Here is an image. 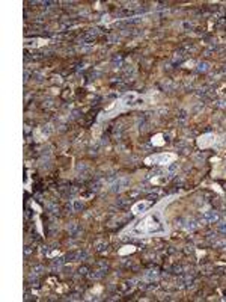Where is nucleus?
Returning <instances> with one entry per match:
<instances>
[{"label":"nucleus","instance_id":"1","mask_svg":"<svg viewBox=\"0 0 226 302\" xmlns=\"http://www.w3.org/2000/svg\"><path fill=\"white\" fill-rule=\"evenodd\" d=\"M130 181H131V180L128 178V177H121V178L118 177V180H116L115 183H112V189H110V190H112V192H121L124 187H127L128 184H130Z\"/></svg>","mask_w":226,"mask_h":302},{"label":"nucleus","instance_id":"2","mask_svg":"<svg viewBox=\"0 0 226 302\" xmlns=\"http://www.w3.org/2000/svg\"><path fill=\"white\" fill-rule=\"evenodd\" d=\"M202 221H205V222H208V224H217V222L220 221V214H219L217 212H214V210L205 212V213L202 214Z\"/></svg>","mask_w":226,"mask_h":302},{"label":"nucleus","instance_id":"3","mask_svg":"<svg viewBox=\"0 0 226 302\" xmlns=\"http://www.w3.org/2000/svg\"><path fill=\"white\" fill-rule=\"evenodd\" d=\"M191 284H193V278H191L190 275H184V276H181V278L178 279V287H180V289L190 287Z\"/></svg>","mask_w":226,"mask_h":302},{"label":"nucleus","instance_id":"4","mask_svg":"<svg viewBox=\"0 0 226 302\" xmlns=\"http://www.w3.org/2000/svg\"><path fill=\"white\" fill-rule=\"evenodd\" d=\"M68 231L71 234V237H78V234L82 233V228H80V225L77 222H72L68 225Z\"/></svg>","mask_w":226,"mask_h":302},{"label":"nucleus","instance_id":"5","mask_svg":"<svg viewBox=\"0 0 226 302\" xmlns=\"http://www.w3.org/2000/svg\"><path fill=\"white\" fill-rule=\"evenodd\" d=\"M44 271H45V267H44L42 264H36V266H33V267H32L30 278H38V276H41V275L44 274Z\"/></svg>","mask_w":226,"mask_h":302},{"label":"nucleus","instance_id":"6","mask_svg":"<svg viewBox=\"0 0 226 302\" xmlns=\"http://www.w3.org/2000/svg\"><path fill=\"white\" fill-rule=\"evenodd\" d=\"M67 261H80V251H71V252L65 254Z\"/></svg>","mask_w":226,"mask_h":302},{"label":"nucleus","instance_id":"7","mask_svg":"<svg viewBox=\"0 0 226 302\" xmlns=\"http://www.w3.org/2000/svg\"><path fill=\"white\" fill-rule=\"evenodd\" d=\"M184 222H185V224H184L183 227H184L185 230L193 231V230H196V228H198V222H196L195 219H191V217H190V219H188V217H187V219H184Z\"/></svg>","mask_w":226,"mask_h":302},{"label":"nucleus","instance_id":"8","mask_svg":"<svg viewBox=\"0 0 226 302\" xmlns=\"http://www.w3.org/2000/svg\"><path fill=\"white\" fill-rule=\"evenodd\" d=\"M196 70H198L199 73H206V71L211 70V63L206 62V61H202V62L198 63V68H196Z\"/></svg>","mask_w":226,"mask_h":302},{"label":"nucleus","instance_id":"9","mask_svg":"<svg viewBox=\"0 0 226 302\" xmlns=\"http://www.w3.org/2000/svg\"><path fill=\"white\" fill-rule=\"evenodd\" d=\"M106 272H107V269H98V271H95V272H92V274H89V278H92V279H100V278H103L104 275H106Z\"/></svg>","mask_w":226,"mask_h":302},{"label":"nucleus","instance_id":"10","mask_svg":"<svg viewBox=\"0 0 226 302\" xmlns=\"http://www.w3.org/2000/svg\"><path fill=\"white\" fill-rule=\"evenodd\" d=\"M116 204H118V207L125 209V207H128V206L131 204V199H130V198H119V199L116 201Z\"/></svg>","mask_w":226,"mask_h":302},{"label":"nucleus","instance_id":"11","mask_svg":"<svg viewBox=\"0 0 226 302\" xmlns=\"http://www.w3.org/2000/svg\"><path fill=\"white\" fill-rule=\"evenodd\" d=\"M160 88L164 89V91H172V89H175V83H172L170 80H164L163 83H160Z\"/></svg>","mask_w":226,"mask_h":302},{"label":"nucleus","instance_id":"12","mask_svg":"<svg viewBox=\"0 0 226 302\" xmlns=\"http://www.w3.org/2000/svg\"><path fill=\"white\" fill-rule=\"evenodd\" d=\"M67 263V260H65V257H60V258H54L53 260V263H51V266H53V269H59V267H62L63 264Z\"/></svg>","mask_w":226,"mask_h":302},{"label":"nucleus","instance_id":"13","mask_svg":"<svg viewBox=\"0 0 226 302\" xmlns=\"http://www.w3.org/2000/svg\"><path fill=\"white\" fill-rule=\"evenodd\" d=\"M107 249V243L106 242H96L95 243V251L96 252H106Z\"/></svg>","mask_w":226,"mask_h":302},{"label":"nucleus","instance_id":"14","mask_svg":"<svg viewBox=\"0 0 226 302\" xmlns=\"http://www.w3.org/2000/svg\"><path fill=\"white\" fill-rule=\"evenodd\" d=\"M187 59V55L185 53H176V56H175V59H173V63L175 65H180L183 61H185Z\"/></svg>","mask_w":226,"mask_h":302},{"label":"nucleus","instance_id":"15","mask_svg":"<svg viewBox=\"0 0 226 302\" xmlns=\"http://www.w3.org/2000/svg\"><path fill=\"white\" fill-rule=\"evenodd\" d=\"M45 207H47V210L50 212V213H53V214H57L59 213V207L56 206V204H53V203H47L45 204Z\"/></svg>","mask_w":226,"mask_h":302},{"label":"nucleus","instance_id":"16","mask_svg":"<svg viewBox=\"0 0 226 302\" xmlns=\"http://www.w3.org/2000/svg\"><path fill=\"white\" fill-rule=\"evenodd\" d=\"M103 145H104L103 141H101V142H96V144L91 148V153H92V154H98V153H100V150L103 148Z\"/></svg>","mask_w":226,"mask_h":302},{"label":"nucleus","instance_id":"17","mask_svg":"<svg viewBox=\"0 0 226 302\" xmlns=\"http://www.w3.org/2000/svg\"><path fill=\"white\" fill-rule=\"evenodd\" d=\"M101 186H103V181L96 180L95 183H92V186H91V190H92V192H98V190L101 189Z\"/></svg>","mask_w":226,"mask_h":302},{"label":"nucleus","instance_id":"18","mask_svg":"<svg viewBox=\"0 0 226 302\" xmlns=\"http://www.w3.org/2000/svg\"><path fill=\"white\" fill-rule=\"evenodd\" d=\"M72 207H74V212H80V210H83L85 204L82 203V201H78V199H75V201H74V204H72Z\"/></svg>","mask_w":226,"mask_h":302},{"label":"nucleus","instance_id":"19","mask_svg":"<svg viewBox=\"0 0 226 302\" xmlns=\"http://www.w3.org/2000/svg\"><path fill=\"white\" fill-rule=\"evenodd\" d=\"M160 196H161V190H155V192H151V193L148 195V199H151V201H157Z\"/></svg>","mask_w":226,"mask_h":302},{"label":"nucleus","instance_id":"20","mask_svg":"<svg viewBox=\"0 0 226 302\" xmlns=\"http://www.w3.org/2000/svg\"><path fill=\"white\" fill-rule=\"evenodd\" d=\"M51 131H53V125L51 124H45L42 127V133H44V135H50Z\"/></svg>","mask_w":226,"mask_h":302},{"label":"nucleus","instance_id":"21","mask_svg":"<svg viewBox=\"0 0 226 302\" xmlns=\"http://www.w3.org/2000/svg\"><path fill=\"white\" fill-rule=\"evenodd\" d=\"M88 272H89V267H88V266H80V269H78V275L85 276V275H89Z\"/></svg>","mask_w":226,"mask_h":302},{"label":"nucleus","instance_id":"22","mask_svg":"<svg viewBox=\"0 0 226 302\" xmlns=\"http://www.w3.org/2000/svg\"><path fill=\"white\" fill-rule=\"evenodd\" d=\"M140 190H131V192H128V198L130 199H134V198H137V196H140Z\"/></svg>","mask_w":226,"mask_h":302},{"label":"nucleus","instance_id":"23","mask_svg":"<svg viewBox=\"0 0 226 302\" xmlns=\"http://www.w3.org/2000/svg\"><path fill=\"white\" fill-rule=\"evenodd\" d=\"M167 159H169L167 156H157V157H154L152 160H154L155 163H160V162H166Z\"/></svg>","mask_w":226,"mask_h":302},{"label":"nucleus","instance_id":"24","mask_svg":"<svg viewBox=\"0 0 226 302\" xmlns=\"http://www.w3.org/2000/svg\"><path fill=\"white\" fill-rule=\"evenodd\" d=\"M183 272V266H178V264H175L172 267V274H181Z\"/></svg>","mask_w":226,"mask_h":302},{"label":"nucleus","instance_id":"25","mask_svg":"<svg viewBox=\"0 0 226 302\" xmlns=\"http://www.w3.org/2000/svg\"><path fill=\"white\" fill-rule=\"evenodd\" d=\"M68 299H70V301H82V296L77 295V293H74V295H70Z\"/></svg>","mask_w":226,"mask_h":302},{"label":"nucleus","instance_id":"26","mask_svg":"<svg viewBox=\"0 0 226 302\" xmlns=\"http://www.w3.org/2000/svg\"><path fill=\"white\" fill-rule=\"evenodd\" d=\"M176 169H178V163H176V162H175V163H172V165L169 166V172H175Z\"/></svg>","mask_w":226,"mask_h":302},{"label":"nucleus","instance_id":"27","mask_svg":"<svg viewBox=\"0 0 226 302\" xmlns=\"http://www.w3.org/2000/svg\"><path fill=\"white\" fill-rule=\"evenodd\" d=\"M41 5H44V8H51L53 5H57L56 2H41Z\"/></svg>","mask_w":226,"mask_h":302},{"label":"nucleus","instance_id":"28","mask_svg":"<svg viewBox=\"0 0 226 302\" xmlns=\"http://www.w3.org/2000/svg\"><path fill=\"white\" fill-rule=\"evenodd\" d=\"M219 233H222V234H226V225H225V224H222V225L219 227Z\"/></svg>","mask_w":226,"mask_h":302},{"label":"nucleus","instance_id":"29","mask_svg":"<svg viewBox=\"0 0 226 302\" xmlns=\"http://www.w3.org/2000/svg\"><path fill=\"white\" fill-rule=\"evenodd\" d=\"M146 207H148V204H139V206H137V210L140 212V210H145Z\"/></svg>","mask_w":226,"mask_h":302},{"label":"nucleus","instance_id":"30","mask_svg":"<svg viewBox=\"0 0 226 302\" xmlns=\"http://www.w3.org/2000/svg\"><path fill=\"white\" fill-rule=\"evenodd\" d=\"M29 80V71H24V82Z\"/></svg>","mask_w":226,"mask_h":302},{"label":"nucleus","instance_id":"31","mask_svg":"<svg viewBox=\"0 0 226 302\" xmlns=\"http://www.w3.org/2000/svg\"><path fill=\"white\" fill-rule=\"evenodd\" d=\"M225 144H226V142H225Z\"/></svg>","mask_w":226,"mask_h":302}]
</instances>
